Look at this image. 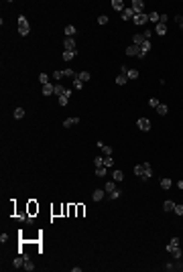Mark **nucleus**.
Segmentation results:
<instances>
[{"label": "nucleus", "instance_id": "obj_45", "mask_svg": "<svg viewBox=\"0 0 183 272\" xmlns=\"http://www.w3.org/2000/svg\"><path fill=\"white\" fill-rule=\"evenodd\" d=\"M96 175H98V177H104V175H106V169H104V167H98V169H96Z\"/></svg>", "mask_w": 183, "mask_h": 272}, {"label": "nucleus", "instance_id": "obj_28", "mask_svg": "<svg viewBox=\"0 0 183 272\" xmlns=\"http://www.w3.org/2000/svg\"><path fill=\"white\" fill-rule=\"evenodd\" d=\"M140 51H142V53H145V55H147V53H149V51H151V41H145V43H142V45H140Z\"/></svg>", "mask_w": 183, "mask_h": 272}, {"label": "nucleus", "instance_id": "obj_15", "mask_svg": "<svg viewBox=\"0 0 183 272\" xmlns=\"http://www.w3.org/2000/svg\"><path fill=\"white\" fill-rule=\"evenodd\" d=\"M12 266H14V268H24V258H23V256H18V258H14V262H12Z\"/></svg>", "mask_w": 183, "mask_h": 272}, {"label": "nucleus", "instance_id": "obj_27", "mask_svg": "<svg viewBox=\"0 0 183 272\" xmlns=\"http://www.w3.org/2000/svg\"><path fill=\"white\" fill-rule=\"evenodd\" d=\"M175 246H179V238H171V242L167 244V252H171V248H175Z\"/></svg>", "mask_w": 183, "mask_h": 272}, {"label": "nucleus", "instance_id": "obj_23", "mask_svg": "<svg viewBox=\"0 0 183 272\" xmlns=\"http://www.w3.org/2000/svg\"><path fill=\"white\" fill-rule=\"evenodd\" d=\"M122 179H124V173H122L120 169H116V171H114V181H116V183H120Z\"/></svg>", "mask_w": 183, "mask_h": 272}, {"label": "nucleus", "instance_id": "obj_11", "mask_svg": "<svg viewBox=\"0 0 183 272\" xmlns=\"http://www.w3.org/2000/svg\"><path fill=\"white\" fill-rule=\"evenodd\" d=\"M145 41H147V39H145V35H134V37H132V45H138V47H140Z\"/></svg>", "mask_w": 183, "mask_h": 272}, {"label": "nucleus", "instance_id": "obj_34", "mask_svg": "<svg viewBox=\"0 0 183 272\" xmlns=\"http://www.w3.org/2000/svg\"><path fill=\"white\" fill-rule=\"evenodd\" d=\"M149 106H151V108H159L161 102L157 100V98H151V100H149Z\"/></svg>", "mask_w": 183, "mask_h": 272}, {"label": "nucleus", "instance_id": "obj_19", "mask_svg": "<svg viewBox=\"0 0 183 272\" xmlns=\"http://www.w3.org/2000/svg\"><path fill=\"white\" fill-rule=\"evenodd\" d=\"M77 122H80V118H67V120L63 122V126H65V128H69V126H75Z\"/></svg>", "mask_w": 183, "mask_h": 272}, {"label": "nucleus", "instance_id": "obj_2", "mask_svg": "<svg viewBox=\"0 0 183 272\" xmlns=\"http://www.w3.org/2000/svg\"><path fill=\"white\" fill-rule=\"evenodd\" d=\"M126 55H128V57H138V59H142V57H145V53L140 51V47H138V45H130L128 49H126Z\"/></svg>", "mask_w": 183, "mask_h": 272}, {"label": "nucleus", "instance_id": "obj_25", "mask_svg": "<svg viewBox=\"0 0 183 272\" xmlns=\"http://www.w3.org/2000/svg\"><path fill=\"white\" fill-rule=\"evenodd\" d=\"M126 77H128V79H137L138 71H137V69H128V71H126Z\"/></svg>", "mask_w": 183, "mask_h": 272}, {"label": "nucleus", "instance_id": "obj_7", "mask_svg": "<svg viewBox=\"0 0 183 272\" xmlns=\"http://www.w3.org/2000/svg\"><path fill=\"white\" fill-rule=\"evenodd\" d=\"M63 45H65V51H75V39L67 37V39L63 41Z\"/></svg>", "mask_w": 183, "mask_h": 272}, {"label": "nucleus", "instance_id": "obj_22", "mask_svg": "<svg viewBox=\"0 0 183 272\" xmlns=\"http://www.w3.org/2000/svg\"><path fill=\"white\" fill-rule=\"evenodd\" d=\"M161 187H163V189H165V191H169V189H171V187H173L171 179H163V181H161Z\"/></svg>", "mask_w": 183, "mask_h": 272}, {"label": "nucleus", "instance_id": "obj_4", "mask_svg": "<svg viewBox=\"0 0 183 272\" xmlns=\"http://www.w3.org/2000/svg\"><path fill=\"white\" fill-rule=\"evenodd\" d=\"M132 10H134V14H142L145 2H142V0H132Z\"/></svg>", "mask_w": 183, "mask_h": 272}, {"label": "nucleus", "instance_id": "obj_3", "mask_svg": "<svg viewBox=\"0 0 183 272\" xmlns=\"http://www.w3.org/2000/svg\"><path fill=\"white\" fill-rule=\"evenodd\" d=\"M132 23H134V24L149 23V14H145V12H142V14H134V16H132Z\"/></svg>", "mask_w": 183, "mask_h": 272}, {"label": "nucleus", "instance_id": "obj_43", "mask_svg": "<svg viewBox=\"0 0 183 272\" xmlns=\"http://www.w3.org/2000/svg\"><path fill=\"white\" fill-rule=\"evenodd\" d=\"M69 98H65V96H59V106H67Z\"/></svg>", "mask_w": 183, "mask_h": 272}, {"label": "nucleus", "instance_id": "obj_36", "mask_svg": "<svg viewBox=\"0 0 183 272\" xmlns=\"http://www.w3.org/2000/svg\"><path fill=\"white\" fill-rule=\"evenodd\" d=\"M102 152L106 154V157H112V146H106V144H104V146H102Z\"/></svg>", "mask_w": 183, "mask_h": 272}, {"label": "nucleus", "instance_id": "obj_1", "mask_svg": "<svg viewBox=\"0 0 183 272\" xmlns=\"http://www.w3.org/2000/svg\"><path fill=\"white\" fill-rule=\"evenodd\" d=\"M18 33H21V37H27V35L31 33V26H29V21H27L24 16H18Z\"/></svg>", "mask_w": 183, "mask_h": 272}, {"label": "nucleus", "instance_id": "obj_18", "mask_svg": "<svg viewBox=\"0 0 183 272\" xmlns=\"http://www.w3.org/2000/svg\"><path fill=\"white\" fill-rule=\"evenodd\" d=\"M167 112H169V108H167V104H161L159 108H157V114H159V116H167Z\"/></svg>", "mask_w": 183, "mask_h": 272}, {"label": "nucleus", "instance_id": "obj_38", "mask_svg": "<svg viewBox=\"0 0 183 272\" xmlns=\"http://www.w3.org/2000/svg\"><path fill=\"white\" fill-rule=\"evenodd\" d=\"M39 81H41L43 85H45V83H49V75H47V73H41V75H39Z\"/></svg>", "mask_w": 183, "mask_h": 272}, {"label": "nucleus", "instance_id": "obj_31", "mask_svg": "<svg viewBox=\"0 0 183 272\" xmlns=\"http://www.w3.org/2000/svg\"><path fill=\"white\" fill-rule=\"evenodd\" d=\"M63 75H65V77H71V79H75V77H77V73H75V71H71V69H63Z\"/></svg>", "mask_w": 183, "mask_h": 272}, {"label": "nucleus", "instance_id": "obj_39", "mask_svg": "<svg viewBox=\"0 0 183 272\" xmlns=\"http://www.w3.org/2000/svg\"><path fill=\"white\" fill-rule=\"evenodd\" d=\"M112 165H114V159H112V157H106V159H104V167H112Z\"/></svg>", "mask_w": 183, "mask_h": 272}, {"label": "nucleus", "instance_id": "obj_32", "mask_svg": "<svg viewBox=\"0 0 183 272\" xmlns=\"http://www.w3.org/2000/svg\"><path fill=\"white\" fill-rule=\"evenodd\" d=\"M14 118H16V120L24 118V110H23V108H16V110H14Z\"/></svg>", "mask_w": 183, "mask_h": 272}, {"label": "nucleus", "instance_id": "obj_16", "mask_svg": "<svg viewBox=\"0 0 183 272\" xmlns=\"http://www.w3.org/2000/svg\"><path fill=\"white\" fill-rule=\"evenodd\" d=\"M77 79H81L83 83H86V81H90V79H92V75L88 73V71H80V73H77Z\"/></svg>", "mask_w": 183, "mask_h": 272}, {"label": "nucleus", "instance_id": "obj_37", "mask_svg": "<svg viewBox=\"0 0 183 272\" xmlns=\"http://www.w3.org/2000/svg\"><path fill=\"white\" fill-rule=\"evenodd\" d=\"M73 87H75V90H81V87H83V81L75 77V79H73Z\"/></svg>", "mask_w": 183, "mask_h": 272}, {"label": "nucleus", "instance_id": "obj_9", "mask_svg": "<svg viewBox=\"0 0 183 272\" xmlns=\"http://www.w3.org/2000/svg\"><path fill=\"white\" fill-rule=\"evenodd\" d=\"M147 167H149V162H145V165H137V167H134V175H137V177H142L145 171H147Z\"/></svg>", "mask_w": 183, "mask_h": 272}, {"label": "nucleus", "instance_id": "obj_26", "mask_svg": "<svg viewBox=\"0 0 183 272\" xmlns=\"http://www.w3.org/2000/svg\"><path fill=\"white\" fill-rule=\"evenodd\" d=\"M163 209H165V211H173V209H175V201H165V203H163Z\"/></svg>", "mask_w": 183, "mask_h": 272}, {"label": "nucleus", "instance_id": "obj_5", "mask_svg": "<svg viewBox=\"0 0 183 272\" xmlns=\"http://www.w3.org/2000/svg\"><path fill=\"white\" fill-rule=\"evenodd\" d=\"M137 126L140 128V130H145V132H149V130H151V120H149V118H140V120L137 122Z\"/></svg>", "mask_w": 183, "mask_h": 272}, {"label": "nucleus", "instance_id": "obj_8", "mask_svg": "<svg viewBox=\"0 0 183 272\" xmlns=\"http://www.w3.org/2000/svg\"><path fill=\"white\" fill-rule=\"evenodd\" d=\"M112 8L122 14V12H124V2H122V0H112Z\"/></svg>", "mask_w": 183, "mask_h": 272}, {"label": "nucleus", "instance_id": "obj_20", "mask_svg": "<svg viewBox=\"0 0 183 272\" xmlns=\"http://www.w3.org/2000/svg\"><path fill=\"white\" fill-rule=\"evenodd\" d=\"M155 33H157V35H165V33H167V24L159 23V24H157V29H155Z\"/></svg>", "mask_w": 183, "mask_h": 272}, {"label": "nucleus", "instance_id": "obj_44", "mask_svg": "<svg viewBox=\"0 0 183 272\" xmlns=\"http://www.w3.org/2000/svg\"><path fill=\"white\" fill-rule=\"evenodd\" d=\"M173 211H175L177 215H183V205H177V203H175V209H173Z\"/></svg>", "mask_w": 183, "mask_h": 272}, {"label": "nucleus", "instance_id": "obj_47", "mask_svg": "<svg viewBox=\"0 0 183 272\" xmlns=\"http://www.w3.org/2000/svg\"><path fill=\"white\" fill-rule=\"evenodd\" d=\"M177 268H179V270H183V264H181V266H177Z\"/></svg>", "mask_w": 183, "mask_h": 272}, {"label": "nucleus", "instance_id": "obj_33", "mask_svg": "<svg viewBox=\"0 0 183 272\" xmlns=\"http://www.w3.org/2000/svg\"><path fill=\"white\" fill-rule=\"evenodd\" d=\"M171 254L175 256V258H181V248H179V246H175V248H171Z\"/></svg>", "mask_w": 183, "mask_h": 272}, {"label": "nucleus", "instance_id": "obj_42", "mask_svg": "<svg viewBox=\"0 0 183 272\" xmlns=\"http://www.w3.org/2000/svg\"><path fill=\"white\" fill-rule=\"evenodd\" d=\"M61 77H65V75H63V71H53V79H61Z\"/></svg>", "mask_w": 183, "mask_h": 272}, {"label": "nucleus", "instance_id": "obj_40", "mask_svg": "<svg viewBox=\"0 0 183 272\" xmlns=\"http://www.w3.org/2000/svg\"><path fill=\"white\" fill-rule=\"evenodd\" d=\"M108 23V16H106V14H100V16H98V24H106Z\"/></svg>", "mask_w": 183, "mask_h": 272}, {"label": "nucleus", "instance_id": "obj_46", "mask_svg": "<svg viewBox=\"0 0 183 272\" xmlns=\"http://www.w3.org/2000/svg\"><path fill=\"white\" fill-rule=\"evenodd\" d=\"M175 21H177V24H179V29H183V18L181 16H175Z\"/></svg>", "mask_w": 183, "mask_h": 272}, {"label": "nucleus", "instance_id": "obj_41", "mask_svg": "<svg viewBox=\"0 0 183 272\" xmlns=\"http://www.w3.org/2000/svg\"><path fill=\"white\" fill-rule=\"evenodd\" d=\"M94 165H96V167H104V159L102 157H96V159H94Z\"/></svg>", "mask_w": 183, "mask_h": 272}, {"label": "nucleus", "instance_id": "obj_6", "mask_svg": "<svg viewBox=\"0 0 183 272\" xmlns=\"http://www.w3.org/2000/svg\"><path fill=\"white\" fill-rule=\"evenodd\" d=\"M106 195H108L106 191H102V189H96V191L92 193V199H94V201H102V199H106Z\"/></svg>", "mask_w": 183, "mask_h": 272}, {"label": "nucleus", "instance_id": "obj_10", "mask_svg": "<svg viewBox=\"0 0 183 272\" xmlns=\"http://www.w3.org/2000/svg\"><path fill=\"white\" fill-rule=\"evenodd\" d=\"M43 93H45V96L55 93V85H53V83H45V85H43Z\"/></svg>", "mask_w": 183, "mask_h": 272}, {"label": "nucleus", "instance_id": "obj_35", "mask_svg": "<svg viewBox=\"0 0 183 272\" xmlns=\"http://www.w3.org/2000/svg\"><path fill=\"white\" fill-rule=\"evenodd\" d=\"M149 21L157 23V21H161V14H157V12H151V14H149Z\"/></svg>", "mask_w": 183, "mask_h": 272}, {"label": "nucleus", "instance_id": "obj_29", "mask_svg": "<svg viewBox=\"0 0 183 272\" xmlns=\"http://www.w3.org/2000/svg\"><path fill=\"white\" fill-rule=\"evenodd\" d=\"M126 81H128V77H126L124 73H120V75H118V77H116V83H118V85H124Z\"/></svg>", "mask_w": 183, "mask_h": 272}, {"label": "nucleus", "instance_id": "obj_14", "mask_svg": "<svg viewBox=\"0 0 183 272\" xmlns=\"http://www.w3.org/2000/svg\"><path fill=\"white\" fill-rule=\"evenodd\" d=\"M120 197H122V191H120V189H114L112 193H108V199H112V201L120 199Z\"/></svg>", "mask_w": 183, "mask_h": 272}, {"label": "nucleus", "instance_id": "obj_24", "mask_svg": "<svg viewBox=\"0 0 183 272\" xmlns=\"http://www.w3.org/2000/svg\"><path fill=\"white\" fill-rule=\"evenodd\" d=\"M151 177H153V169H151V165H149V167H147V171H145V175H142L140 179H142V181H149Z\"/></svg>", "mask_w": 183, "mask_h": 272}, {"label": "nucleus", "instance_id": "obj_12", "mask_svg": "<svg viewBox=\"0 0 183 272\" xmlns=\"http://www.w3.org/2000/svg\"><path fill=\"white\" fill-rule=\"evenodd\" d=\"M132 16H134V10H132V6H130V8H124V12H122V18H124V21H130Z\"/></svg>", "mask_w": 183, "mask_h": 272}, {"label": "nucleus", "instance_id": "obj_21", "mask_svg": "<svg viewBox=\"0 0 183 272\" xmlns=\"http://www.w3.org/2000/svg\"><path fill=\"white\" fill-rule=\"evenodd\" d=\"M65 91H67V87H65V85H61V83H57V85H55V93H57V96H65Z\"/></svg>", "mask_w": 183, "mask_h": 272}, {"label": "nucleus", "instance_id": "obj_17", "mask_svg": "<svg viewBox=\"0 0 183 272\" xmlns=\"http://www.w3.org/2000/svg\"><path fill=\"white\" fill-rule=\"evenodd\" d=\"M114 189H116V181H108L106 185H104V191L106 193H112Z\"/></svg>", "mask_w": 183, "mask_h": 272}, {"label": "nucleus", "instance_id": "obj_30", "mask_svg": "<svg viewBox=\"0 0 183 272\" xmlns=\"http://www.w3.org/2000/svg\"><path fill=\"white\" fill-rule=\"evenodd\" d=\"M73 57H75V51H63V59L65 61H71Z\"/></svg>", "mask_w": 183, "mask_h": 272}, {"label": "nucleus", "instance_id": "obj_13", "mask_svg": "<svg viewBox=\"0 0 183 272\" xmlns=\"http://www.w3.org/2000/svg\"><path fill=\"white\" fill-rule=\"evenodd\" d=\"M75 33H77V29H75L73 24H67V26H65V37H71V39H73Z\"/></svg>", "mask_w": 183, "mask_h": 272}]
</instances>
